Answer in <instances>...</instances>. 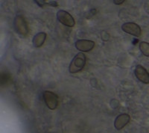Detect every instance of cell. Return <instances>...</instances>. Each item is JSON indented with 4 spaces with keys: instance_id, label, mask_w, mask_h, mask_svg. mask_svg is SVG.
Returning <instances> with one entry per match:
<instances>
[{
    "instance_id": "1",
    "label": "cell",
    "mask_w": 149,
    "mask_h": 133,
    "mask_svg": "<svg viewBox=\"0 0 149 133\" xmlns=\"http://www.w3.org/2000/svg\"><path fill=\"white\" fill-rule=\"evenodd\" d=\"M86 64V55L82 52L78 53L71 62L69 67L70 74H76L83 70Z\"/></svg>"
},
{
    "instance_id": "2",
    "label": "cell",
    "mask_w": 149,
    "mask_h": 133,
    "mask_svg": "<svg viewBox=\"0 0 149 133\" xmlns=\"http://www.w3.org/2000/svg\"><path fill=\"white\" fill-rule=\"evenodd\" d=\"M42 97H43L46 106L49 109L54 110L58 107V97L56 94L49 90H46L42 94Z\"/></svg>"
},
{
    "instance_id": "3",
    "label": "cell",
    "mask_w": 149,
    "mask_h": 133,
    "mask_svg": "<svg viewBox=\"0 0 149 133\" xmlns=\"http://www.w3.org/2000/svg\"><path fill=\"white\" fill-rule=\"evenodd\" d=\"M14 27L15 31L19 34L22 36L27 35L29 32V28H28L27 23L23 17L20 15H18L14 18Z\"/></svg>"
},
{
    "instance_id": "4",
    "label": "cell",
    "mask_w": 149,
    "mask_h": 133,
    "mask_svg": "<svg viewBox=\"0 0 149 133\" xmlns=\"http://www.w3.org/2000/svg\"><path fill=\"white\" fill-rule=\"evenodd\" d=\"M57 18L61 23L68 27H73L75 25V21L72 16L66 10H58L57 13Z\"/></svg>"
},
{
    "instance_id": "5",
    "label": "cell",
    "mask_w": 149,
    "mask_h": 133,
    "mask_svg": "<svg viewBox=\"0 0 149 133\" xmlns=\"http://www.w3.org/2000/svg\"><path fill=\"white\" fill-rule=\"evenodd\" d=\"M122 31L135 37H139L142 34V30L139 25L134 22H125L122 26Z\"/></svg>"
},
{
    "instance_id": "6",
    "label": "cell",
    "mask_w": 149,
    "mask_h": 133,
    "mask_svg": "<svg viewBox=\"0 0 149 133\" xmlns=\"http://www.w3.org/2000/svg\"><path fill=\"white\" fill-rule=\"evenodd\" d=\"M134 74L138 80L144 84H149V73L144 66L137 65L134 70Z\"/></svg>"
},
{
    "instance_id": "7",
    "label": "cell",
    "mask_w": 149,
    "mask_h": 133,
    "mask_svg": "<svg viewBox=\"0 0 149 133\" xmlns=\"http://www.w3.org/2000/svg\"><path fill=\"white\" fill-rule=\"evenodd\" d=\"M75 48L84 52H87L93 50L95 46V42L90 40H78L75 42Z\"/></svg>"
},
{
    "instance_id": "8",
    "label": "cell",
    "mask_w": 149,
    "mask_h": 133,
    "mask_svg": "<svg viewBox=\"0 0 149 133\" xmlns=\"http://www.w3.org/2000/svg\"><path fill=\"white\" fill-rule=\"evenodd\" d=\"M130 120V117L127 114H121L116 117L114 121V126L117 130H120L124 128Z\"/></svg>"
},
{
    "instance_id": "9",
    "label": "cell",
    "mask_w": 149,
    "mask_h": 133,
    "mask_svg": "<svg viewBox=\"0 0 149 133\" xmlns=\"http://www.w3.org/2000/svg\"><path fill=\"white\" fill-rule=\"evenodd\" d=\"M46 36H47V34L45 32L37 33L34 37L32 41L33 45H34V47L38 48L42 46L43 45V43H44L45 41H46Z\"/></svg>"
},
{
    "instance_id": "10",
    "label": "cell",
    "mask_w": 149,
    "mask_h": 133,
    "mask_svg": "<svg viewBox=\"0 0 149 133\" xmlns=\"http://www.w3.org/2000/svg\"><path fill=\"white\" fill-rule=\"evenodd\" d=\"M139 50L146 57H149V43L145 41H142L139 43Z\"/></svg>"
},
{
    "instance_id": "11",
    "label": "cell",
    "mask_w": 149,
    "mask_h": 133,
    "mask_svg": "<svg viewBox=\"0 0 149 133\" xmlns=\"http://www.w3.org/2000/svg\"><path fill=\"white\" fill-rule=\"evenodd\" d=\"M35 2L37 4V5H39L40 7H42V6H43L44 5H46V4L49 3V2H48L47 3L46 1H43V0H42V1H39V0H37V1H35Z\"/></svg>"
},
{
    "instance_id": "12",
    "label": "cell",
    "mask_w": 149,
    "mask_h": 133,
    "mask_svg": "<svg viewBox=\"0 0 149 133\" xmlns=\"http://www.w3.org/2000/svg\"><path fill=\"white\" fill-rule=\"evenodd\" d=\"M125 2V0H121V1H116V0H114L113 3L116 5H119V4H122Z\"/></svg>"
}]
</instances>
